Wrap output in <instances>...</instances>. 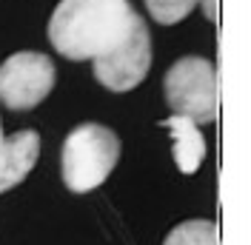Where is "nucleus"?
<instances>
[{
	"instance_id": "1",
	"label": "nucleus",
	"mask_w": 251,
	"mask_h": 245,
	"mask_svg": "<svg viewBox=\"0 0 251 245\" xmlns=\"http://www.w3.org/2000/svg\"><path fill=\"white\" fill-rule=\"evenodd\" d=\"M140 15L128 0H60L49 17V43L66 60H100L131 34Z\"/></svg>"
},
{
	"instance_id": "2",
	"label": "nucleus",
	"mask_w": 251,
	"mask_h": 245,
	"mask_svg": "<svg viewBox=\"0 0 251 245\" xmlns=\"http://www.w3.org/2000/svg\"><path fill=\"white\" fill-rule=\"evenodd\" d=\"M117 160H120V137L100 122H83L63 140V183L72 194H89L109 180Z\"/></svg>"
},
{
	"instance_id": "3",
	"label": "nucleus",
	"mask_w": 251,
	"mask_h": 245,
	"mask_svg": "<svg viewBox=\"0 0 251 245\" xmlns=\"http://www.w3.org/2000/svg\"><path fill=\"white\" fill-rule=\"evenodd\" d=\"M163 94L172 114L208 125L217 117V69L200 54L174 60L163 74Z\"/></svg>"
},
{
	"instance_id": "4",
	"label": "nucleus",
	"mask_w": 251,
	"mask_h": 245,
	"mask_svg": "<svg viewBox=\"0 0 251 245\" xmlns=\"http://www.w3.org/2000/svg\"><path fill=\"white\" fill-rule=\"evenodd\" d=\"M54 89V63L43 51H17L0 63V103L12 111L40 106Z\"/></svg>"
},
{
	"instance_id": "5",
	"label": "nucleus",
	"mask_w": 251,
	"mask_h": 245,
	"mask_svg": "<svg viewBox=\"0 0 251 245\" xmlns=\"http://www.w3.org/2000/svg\"><path fill=\"white\" fill-rule=\"evenodd\" d=\"M151 69V34L146 20H137L131 34L111 54L92 63L94 80L103 83L109 92H131L137 89Z\"/></svg>"
},
{
	"instance_id": "6",
	"label": "nucleus",
	"mask_w": 251,
	"mask_h": 245,
	"mask_svg": "<svg viewBox=\"0 0 251 245\" xmlns=\"http://www.w3.org/2000/svg\"><path fill=\"white\" fill-rule=\"evenodd\" d=\"M40 157V134L34 128H23L0 146V194L20 185Z\"/></svg>"
},
{
	"instance_id": "7",
	"label": "nucleus",
	"mask_w": 251,
	"mask_h": 245,
	"mask_svg": "<svg viewBox=\"0 0 251 245\" xmlns=\"http://www.w3.org/2000/svg\"><path fill=\"white\" fill-rule=\"evenodd\" d=\"M163 128H169V137H172V154L180 174H197V169L203 166L205 160V137L203 131L197 128V122L172 114L160 122Z\"/></svg>"
},
{
	"instance_id": "8",
	"label": "nucleus",
	"mask_w": 251,
	"mask_h": 245,
	"mask_svg": "<svg viewBox=\"0 0 251 245\" xmlns=\"http://www.w3.org/2000/svg\"><path fill=\"white\" fill-rule=\"evenodd\" d=\"M163 245H220V231L217 222L211 220H186L180 225H174Z\"/></svg>"
},
{
	"instance_id": "9",
	"label": "nucleus",
	"mask_w": 251,
	"mask_h": 245,
	"mask_svg": "<svg viewBox=\"0 0 251 245\" xmlns=\"http://www.w3.org/2000/svg\"><path fill=\"white\" fill-rule=\"evenodd\" d=\"M203 0H146V12L157 20L160 26H174L183 17L191 15L194 6H200Z\"/></svg>"
},
{
	"instance_id": "10",
	"label": "nucleus",
	"mask_w": 251,
	"mask_h": 245,
	"mask_svg": "<svg viewBox=\"0 0 251 245\" xmlns=\"http://www.w3.org/2000/svg\"><path fill=\"white\" fill-rule=\"evenodd\" d=\"M3 143H6V134H3V125H0V146H3Z\"/></svg>"
}]
</instances>
